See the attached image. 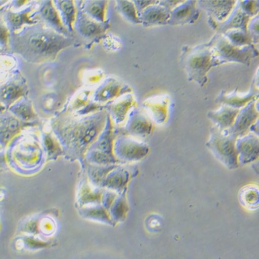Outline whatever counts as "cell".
Returning a JSON list of instances; mask_svg holds the SVG:
<instances>
[{
  "mask_svg": "<svg viewBox=\"0 0 259 259\" xmlns=\"http://www.w3.org/2000/svg\"><path fill=\"white\" fill-rule=\"evenodd\" d=\"M223 35L226 37L230 43L236 46H247V45H250L251 41L248 32L242 31V30H229L223 34Z\"/></svg>",
  "mask_w": 259,
  "mask_h": 259,
  "instance_id": "f1b7e54d",
  "label": "cell"
},
{
  "mask_svg": "<svg viewBox=\"0 0 259 259\" xmlns=\"http://www.w3.org/2000/svg\"><path fill=\"white\" fill-rule=\"evenodd\" d=\"M57 4L63 18L64 24L68 31L73 34L75 33L74 24L76 22L77 12L76 7L73 1H56Z\"/></svg>",
  "mask_w": 259,
  "mask_h": 259,
  "instance_id": "603a6c76",
  "label": "cell"
},
{
  "mask_svg": "<svg viewBox=\"0 0 259 259\" xmlns=\"http://www.w3.org/2000/svg\"><path fill=\"white\" fill-rule=\"evenodd\" d=\"M248 31L251 40L259 41V14L249 22L247 26V32Z\"/></svg>",
  "mask_w": 259,
  "mask_h": 259,
  "instance_id": "4dcf8cb0",
  "label": "cell"
},
{
  "mask_svg": "<svg viewBox=\"0 0 259 259\" xmlns=\"http://www.w3.org/2000/svg\"><path fill=\"white\" fill-rule=\"evenodd\" d=\"M249 15H247L240 7L237 2L235 8L232 11L228 20L221 24L217 30V33L223 35L229 30L238 29L247 32V24L249 20Z\"/></svg>",
  "mask_w": 259,
  "mask_h": 259,
  "instance_id": "ac0fdd59",
  "label": "cell"
},
{
  "mask_svg": "<svg viewBox=\"0 0 259 259\" xmlns=\"http://www.w3.org/2000/svg\"><path fill=\"white\" fill-rule=\"evenodd\" d=\"M259 113L256 110L254 101L240 109L239 114L236 117L235 122L228 131L236 137L243 136L248 128L256 123L258 118Z\"/></svg>",
  "mask_w": 259,
  "mask_h": 259,
  "instance_id": "7c38bea8",
  "label": "cell"
},
{
  "mask_svg": "<svg viewBox=\"0 0 259 259\" xmlns=\"http://www.w3.org/2000/svg\"><path fill=\"white\" fill-rule=\"evenodd\" d=\"M254 167H256V171H259V162L258 164H254Z\"/></svg>",
  "mask_w": 259,
  "mask_h": 259,
  "instance_id": "8d00e7d4",
  "label": "cell"
},
{
  "mask_svg": "<svg viewBox=\"0 0 259 259\" xmlns=\"http://www.w3.org/2000/svg\"><path fill=\"white\" fill-rule=\"evenodd\" d=\"M9 38L10 34L7 26L1 24V46L4 47L5 50L9 49Z\"/></svg>",
  "mask_w": 259,
  "mask_h": 259,
  "instance_id": "1f68e13d",
  "label": "cell"
},
{
  "mask_svg": "<svg viewBox=\"0 0 259 259\" xmlns=\"http://www.w3.org/2000/svg\"><path fill=\"white\" fill-rule=\"evenodd\" d=\"M236 1H198L199 9H203L207 13L208 24L217 31L219 26L224 23L234 8Z\"/></svg>",
  "mask_w": 259,
  "mask_h": 259,
  "instance_id": "8992f818",
  "label": "cell"
},
{
  "mask_svg": "<svg viewBox=\"0 0 259 259\" xmlns=\"http://www.w3.org/2000/svg\"><path fill=\"white\" fill-rule=\"evenodd\" d=\"M240 109L226 105H221L219 109L209 111L207 113L208 118L213 121L215 126L221 131L229 130L233 126Z\"/></svg>",
  "mask_w": 259,
  "mask_h": 259,
  "instance_id": "e0dca14e",
  "label": "cell"
},
{
  "mask_svg": "<svg viewBox=\"0 0 259 259\" xmlns=\"http://www.w3.org/2000/svg\"><path fill=\"white\" fill-rule=\"evenodd\" d=\"M171 105V98L169 96L161 95L147 100L144 107L152 115L155 122L162 124L167 120Z\"/></svg>",
  "mask_w": 259,
  "mask_h": 259,
  "instance_id": "4fadbf2b",
  "label": "cell"
},
{
  "mask_svg": "<svg viewBox=\"0 0 259 259\" xmlns=\"http://www.w3.org/2000/svg\"><path fill=\"white\" fill-rule=\"evenodd\" d=\"M76 43L42 23L26 26L22 31L10 33L9 49L13 54L33 64L54 61L60 52Z\"/></svg>",
  "mask_w": 259,
  "mask_h": 259,
  "instance_id": "6da1fadb",
  "label": "cell"
},
{
  "mask_svg": "<svg viewBox=\"0 0 259 259\" xmlns=\"http://www.w3.org/2000/svg\"><path fill=\"white\" fill-rule=\"evenodd\" d=\"M238 137L228 130L221 131L217 126L210 130V138L206 143L217 159L230 168L237 167L239 158L236 148Z\"/></svg>",
  "mask_w": 259,
  "mask_h": 259,
  "instance_id": "5b68a950",
  "label": "cell"
},
{
  "mask_svg": "<svg viewBox=\"0 0 259 259\" xmlns=\"http://www.w3.org/2000/svg\"><path fill=\"white\" fill-rule=\"evenodd\" d=\"M255 94V93L251 92L245 96L242 95L241 93L238 92L237 89L232 92L223 90L215 98V102L221 105H226L234 109H240L253 101Z\"/></svg>",
  "mask_w": 259,
  "mask_h": 259,
  "instance_id": "ffe728a7",
  "label": "cell"
},
{
  "mask_svg": "<svg viewBox=\"0 0 259 259\" xmlns=\"http://www.w3.org/2000/svg\"><path fill=\"white\" fill-rule=\"evenodd\" d=\"M118 3V9L119 11L132 23L135 24H141V19H140L139 12L136 9L135 4L134 1H121L117 2Z\"/></svg>",
  "mask_w": 259,
  "mask_h": 259,
  "instance_id": "83f0119b",
  "label": "cell"
},
{
  "mask_svg": "<svg viewBox=\"0 0 259 259\" xmlns=\"http://www.w3.org/2000/svg\"><path fill=\"white\" fill-rule=\"evenodd\" d=\"M135 4L136 9H137L139 14L142 12L147 7H150V6L157 5L160 3V1H134Z\"/></svg>",
  "mask_w": 259,
  "mask_h": 259,
  "instance_id": "d6a6232c",
  "label": "cell"
},
{
  "mask_svg": "<svg viewBox=\"0 0 259 259\" xmlns=\"http://www.w3.org/2000/svg\"><path fill=\"white\" fill-rule=\"evenodd\" d=\"M33 9L28 8L21 12H14L13 11H7L6 13V20L7 21L9 28L11 33H17L24 25L33 26L38 23L37 20L33 19L32 15Z\"/></svg>",
  "mask_w": 259,
  "mask_h": 259,
  "instance_id": "44dd1931",
  "label": "cell"
},
{
  "mask_svg": "<svg viewBox=\"0 0 259 259\" xmlns=\"http://www.w3.org/2000/svg\"><path fill=\"white\" fill-rule=\"evenodd\" d=\"M170 16L171 10L161 5L160 1L157 5L147 7L139 15L141 24L145 27L168 25Z\"/></svg>",
  "mask_w": 259,
  "mask_h": 259,
  "instance_id": "30bf717a",
  "label": "cell"
},
{
  "mask_svg": "<svg viewBox=\"0 0 259 259\" xmlns=\"http://www.w3.org/2000/svg\"><path fill=\"white\" fill-rule=\"evenodd\" d=\"M116 151L119 156L128 160L140 159L148 152V147L145 144L139 143L128 137L119 140Z\"/></svg>",
  "mask_w": 259,
  "mask_h": 259,
  "instance_id": "2e32d148",
  "label": "cell"
},
{
  "mask_svg": "<svg viewBox=\"0 0 259 259\" xmlns=\"http://www.w3.org/2000/svg\"><path fill=\"white\" fill-rule=\"evenodd\" d=\"M239 199L244 207L254 209L259 207V188L256 185H248L241 189Z\"/></svg>",
  "mask_w": 259,
  "mask_h": 259,
  "instance_id": "484cf974",
  "label": "cell"
},
{
  "mask_svg": "<svg viewBox=\"0 0 259 259\" xmlns=\"http://www.w3.org/2000/svg\"><path fill=\"white\" fill-rule=\"evenodd\" d=\"M198 1H183L171 11L170 26H183L196 23L200 18Z\"/></svg>",
  "mask_w": 259,
  "mask_h": 259,
  "instance_id": "52a82bcc",
  "label": "cell"
},
{
  "mask_svg": "<svg viewBox=\"0 0 259 259\" xmlns=\"http://www.w3.org/2000/svg\"><path fill=\"white\" fill-rule=\"evenodd\" d=\"M132 92L131 88L115 79H111L96 92L95 98L98 102H107L123 94Z\"/></svg>",
  "mask_w": 259,
  "mask_h": 259,
  "instance_id": "d6986e66",
  "label": "cell"
},
{
  "mask_svg": "<svg viewBox=\"0 0 259 259\" xmlns=\"http://www.w3.org/2000/svg\"><path fill=\"white\" fill-rule=\"evenodd\" d=\"M236 148L240 162H254L259 158V138L251 134L237 138Z\"/></svg>",
  "mask_w": 259,
  "mask_h": 259,
  "instance_id": "9c48e42d",
  "label": "cell"
},
{
  "mask_svg": "<svg viewBox=\"0 0 259 259\" xmlns=\"http://www.w3.org/2000/svg\"><path fill=\"white\" fill-rule=\"evenodd\" d=\"M9 110L12 113L13 116L24 121L33 120L37 118V115L34 111L31 102L28 100H20L14 105L9 108Z\"/></svg>",
  "mask_w": 259,
  "mask_h": 259,
  "instance_id": "d4e9b609",
  "label": "cell"
},
{
  "mask_svg": "<svg viewBox=\"0 0 259 259\" xmlns=\"http://www.w3.org/2000/svg\"><path fill=\"white\" fill-rule=\"evenodd\" d=\"M256 82L257 86L259 87V71L258 74H257Z\"/></svg>",
  "mask_w": 259,
  "mask_h": 259,
  "instance_id": "e575fe53",
  "label": "cell"
},
{
  "mask_svg": "<svg viewBox=\"0 0 259 259\" xmlns=\"http://www.w3.org/2000/svg\"><path fill=\"white\" fill-rule=\"evenodd\" d=\"M31 124L30 122H24L12 115H7L5 118H2V138L5 142L12 139L20 131L21 128Z\"/></svg>",
  "mask_w": 259,
  "mask_h": 259,
  "instance_id": "7402d4cb",
  "label": "cell"
},
{
  "mask_svg": "<svg viewBox=\"0 0 259 259\" xmlns=\"http://www.w3.org/2000/svg\"><path fill=\"white\" fill-rule=\"evenodd\" d=\"M251 130L259 136V120L257 121L256 123L251 126Z\"/></svg>",
  "mask_w": 259,
  "mask_h": 259,
  "instance_id": "836d02e7",
  "label": "cell"
},
{
  "mask_svg": "<svg viewBox=\"0 0 259 259\" xmlns=\"http://www.w3.org/2000/svg\"><path fill=\"white\" fill-rule=\"evenodd\" d=\"M108 124H109V126H108L107 132L104 134L103 138L98 142L97 147L98 149H100V152L111 155V149H112V131H111L109 117V120H108Z\"/></svg>",
  "mask_w": 259,
  "mask_h": 259,
  "instance_id": "f546056e",
  "label": "cell"
},
{
  "mask_svg": "<svg viewBox=\"0 0 259 259\" xmlns=\"http://www.w3.org/2000/svg\"><path fill=\"white\" fill-rule=\"evenodd\" d=\"M107 1H87L84 2L83 10L87 14L100 22H106L105 11Z\"/></svg>",
  "mask_w": 259,
  "mask_h": 259,
  "instance_id": "4316f807",
  "label": "cell"
},
{
  "mask_svg": "<svg viewBox=\"0 0 259 259\" xmlns=\"http://www.w3.org/2000/svg\"><path fill=\"white\" fill-rule=\"evenodd\" d=\"M39 13L43 20L48 24V25L54 28L58 33L67 36V37H73V34L68 31L64 22H62V18L55 7L54 2H42L40 8H39Z\"/></svg>",
  "mask_w": 259,
  "mask_h": 259,
  "instance_id": "9a60e30c",
  "label": "cell"
},
{
  "mask_svg": "<svg viewBox=\"0 0 259 259\" xmlns=\"http://www.w3.org/2000/svg\"><path fill=\"white\" fill-rule=\"evenodd\" d=\"M255 106H256V110L258 111V112L259 113V102L256 104L255 103Z\"/></svg>",
  "mask_w": 259,
  "mask_h": 259,
  "instance_id": "d590c367",
  "label": "cell"
},
{
  "mask_svg": "<svg viewBox=\"0 0 259 259\" xmlns=\"http://www.w3.org/2000/svg\"><path fill=\"white\" fill-rule=\"evenodd\" d=\"M28 87L23 79H16L6 83L1 88V103L10 108L27 94Z\"/></svg>",
  "mask_w": 259,
  "mask_h": 259,
  "instance_id": "5bb4252c",
  "label": "cell"
},
{
  "mask_svg": "<svg viewBox=\"0 0 259 259\" xmlns=\"http://www.w3.org/2000/svg\"><path fill=\"white\" fill-rule=\"evenodd\" d=\"M109 116L105 109L82 118L60 116L54 120V126L66 146L82 154L98 139Z\"/></svg>",
  "mask_w": 259,
  "mask_h": 259,
  "instance_id": "7a4b0ae2",
  "label": "cell"
},
{
  "mask_svg": "<svg viewBox=\"0 0 259 259\" xmlns=\"http://www.w3.org/2000/svg\"><path fill=\"white\" fill-rule=\"evenodd\" d=\"M153 130L150 116L143 109L134 107L130 115L126 131L133 136L149 135Z\"/></svg>",
  "mask_w": 259,
  "mask_h": 259,
  "instance_id": "8fae6325",
  "label": "cell"
},
{
  "mask_svg": "<svg viewBox=\"0 0 259 259\" xmlns=\"http://www.w3.org/2000/svg\"><path fill=\"white\" fill-rule=\"evenodd\" d=\"M213 46V62L215 67L227 63H241L248 65L251 58L256 55V50L251 45L236 46L230 43L226 37L215 33Z\"/></svg>",
  "mask_w": 259,
  "mask_h": 259,
  "instance_id": "277c9868",
  "label": "cell"
},
{
  "mask_svg": "<svg viewBox=\"0 0 259 259\" xmlns=\"http://www.w3.org/2000/svg\"><path fill=\"white\" fill-rule=\"evenodd\" d=\"M215 35L211 40L195 47L184 46L180 56V65L188 75V81L204 88L208 82L207 74L213 67V46Z\"/></svg>",
  "mask_w": 259,
  "mask_h": 259,
  "instance_id": "3957f363",
  "label": "cell"
},
{
  "mask_svg": "<svg viewBox=\"0 0 259 259\" xmlns=\"http://www.w3.org/2000/svg\"><path fill=\"white\" fill-rule=\"evenodd\" d=\"M136 100L132 94H127L122 99L113 104L110 107V111L116 122H123L128 111L136 107Z\"/></svg>",
  "mask_w": 259,
  "mask_h": 259,
  "instance_id": "cb8c5ba5",
  "label": "cell"
},
{
  "mask_svg": "<svg viewBox=\"0 0 259 259\" xmlns=\"http://www.w3.org/2000/svg\"><path fill=\"white\" fill-rule=\"evenodd\" d=\"M75 25L79 33L85 38L88 39L98 38L105 34L110 27L107 22L103 23L91 18L83 9H81L77 13Z\"/></svg>",
  "mask_w": 259,
  "mask_h": 259,
  "instance_id": "ba28073f",
  "label": "cell"
}]
</instances>
